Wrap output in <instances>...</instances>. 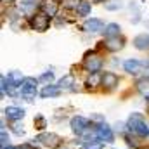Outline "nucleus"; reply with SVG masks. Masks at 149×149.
<instances>
[{
  "mask_svg": "<svg viewBox=\"0 0 149 149\" xmlns=\"http://www.w3.org/2000/svg\"><path fill=\"white\" fill-rule=\"evenodd\" d=\"M127 130L132 135H137L141 139H148L149 137V125L146 123L142 113H130V116L127 120Z\"/></svg>",
  "mask_w": 149,
  "mask_h": 149,
  "instance_id": "obj_1",
  "label": "nucleus"
},
{
  "mask_svg": "<svg viewBox=\"0 0 149 149\" xmlns=\"http://www.w3.org/2000/svg\"><path fill=\"white\" fill-rule=\"evenodd\" d=\"M38 95V78L33 76H24L23 83H21V97L28 102H31Z\"/></svg>",
  "mask_w": 149,
  "mask_h": 149,
  "instance_id": "obj_2",
  "label": "nucleus"
},
{
  "mask_svg": "<svg viewBox=\"0 0 149 149\" xmlns=\"http://www.w3.org/2000/svg\"><path fill=\"white\" fill-rule=\"evenodd\" d=\"M50 19H52V17H49L45 12L37 10L33 16L28 17V24H30L31 30H35V31H38V33H43V31L49 30V26H50Z\"/></svg>",
  "mask_w": 149,
  "mask_h": 149,
  "instance_id": "obj_3",
  "label": "nucleus"
},
{
  "mask_svg": "<svg viewBox=\"0 0 149 149\" xmlns=\"http://www.w3.org/2000/svg\"><path fill=\"white\" fill-rule=\"evenodd\" d=\"M83 68L88 71V73H99L101 70H102V66H104V59L95 52V50H90V52H87L85 54V57H83Z\"/></svg>",
  "mask_w": 149,
  "mask_h": 149,
  "instance_id": "obj_4",
  "label": "nucleus"
},
{
  "mask_svg": "<svg viewBox=\"0 0 149 149\" xmlns=\"http://www.w3.org/2000/svg\"><path fill=\"white\" fill-rule=\"evenodd\" d=\"M70 127H71L73 134H76V135H83V134H87L88 128L92 127V121H88V120L83 118V116H73L71 121H70Z\"/></svg>",
  "mask_w": 149,
  "mask_h": 149,
  "instance_id": "obj_5",
  "label": "nucleus"
},
{
  "mask_svg": "<svg viewBox=\"0 0 149 149\" xmlns=\"http://www.w3.org/2000/svg\"><path fill=\"white\" fill-rule=\"evenodd\" d=\"M144 68H149V59L146 61H139V59H127L123 63V70L128 74H139L141 71H144Z\"/></svg>",
  "mask_w": 149,
  "mask_h": 149,
  "instance_id": "obj_6",
  "label": "nucleus"
},
{
  "mask_svg": "<svg viewBox=\"0 0 149 149\" xmlns=\"http://www.w3.org/2000/svg\"><path fill=\"white\" fill-rule=\"evenodd\" d=\"M104 28H106V24H104V21H102L101 17H88V19H85V23H83V31H87V33H90V35L102 33Z\"/></svg>",
  "mask_w": 149,
  "mask_h": 149,
  "instance_id": "obj_7",
  "label": "nucleus"
},
{
  "mask_svg": "<svg viewBox=\"0 0 149 149\" xmlns=\"http://www.w3.org/2000/svg\"><path fill=\"white\" fill-rule=\"evenodd\" d=\"M37 141L40 144H43L45 148L49 149H57L61 148V137L57 134H52V132H45V134H40L37 137Z\"/></svg>",
  "mask_w": 149,
  "mask_h": 149,
  "instance_id": "obj_8",
  "label": "nucleus"
},
{
  "mask_svg": "<svg viewBox=\"0 0 149 149\" xmlns=\"http://www.w3.org/2000/svg\"><path fill=\"white\" fill-rule=\"evenodd\" d=\"M95 127V134H97V139L101 142H114V132L108 123H102V125H94Z\"/></svg>",
  "mask_w": 149,
  "mask_h": 149,
  "instance_id": "obj_9",
  "label": "nucleus"
},
{
  "mask_svg": "<svg viewBox=\"0 0 149 149\" xmlns=\"http://www.w3.org/2000/svg\"><path fill=\"white\" fill-rule=\"evenodd\" d=\"M59 7H61L59 0H42L38 5V10L45 12L49 17H56V14L59 12Z\"/></svg>",
  "mask_w": 149,
  "mask_h": 149,
  "instance_id": "obj_10",
  "label": "nucleus"
},
{
  "mask_svg": "<svg viewBox=\"0 0 149 149\" xmlns=\"http://www.w3.org/2000/svg\"><path fill=\"white\" fill-rule=\"evenodd\" d=\"M125 38L121 37H113V38H106L104 42H102V45H104V49L108 50V52H118V50H121L123 47H125Z\"/></svg>",
  "mask_w": 149,
  "mask_h": 149,
  "instance_id": "obj_11",
  "label": "nucleus"
},
{
  "mask_svg": "<svg viewBox=\"0 0 149 149\" xmlns=\"http://www.w3.org/2000/svg\"><path fill=\"white\" fill-rule=\"evenodd\" d=\"M19 2V9L23 10V14L24 16H33L35 12H37V9H38V5H40V2L38 0H17Z\"/></svg>",
  "mask_w": 149,
  "mask_h": 149,
  "instance_id": "obj_12",
  "label": "nucleus"
},
{
  "mask_svg": "<svg viewBox=\"0 0 149 149\" xmlns=\"http://www.w3.org/2000/svg\"><path fill=\"white\" fill-rule=\"evenodd\" d=\"M3 116L10 121H17V120H23L24 118V109L23 108H17V106H7L3 109Z\"/></svg>",
  "mask_w": 149,
  "mask_h": 149,
  "instance_id": "obj_13",
  "label": "nucleus"
},
{
  "mask_svg": "<svg viewBox=\"0 0 149 149\" xmlns=\"http://www.w3.org/2000/svg\"><path fill=\"white\" fill-rule=\"evenodd\" d=\"M134 47L137 50H149V33H141L132 40Z\"/></svg>",
  "mask_w": 149,
  "mask_h": 149,
  "instance_id": "obj_14",
  "label": "nucleus"
},
{
  "mask_svg": "<svg viewBox=\"0 0 149 149\" xmlns=\"http://www.w3.org/2000/svg\"><path fill=\"white\" fill-rule=\"evenodd\" d=\"M118 81H120L118 74H114L113 71L102 73V87H104V88H114V87L118 85Z\"/></svg>",
  "mask_w": 149,
  "mask_h": 149,
  "instance_id": "obj_15",
  "label": "nucleus"
},
{
  "mask_svg": "<svg viewBox=\"0 0 149 149\" xmlns=\"http://www.w3.org/2000/svg\"><path fill=\"white\" fill-rule=\"evenodd\" d=\"M61 94V88H59V85H43V88L40 90V97H43V99H49V97H57Z\"/></svg>",
  "mask_w": 149,
  "mask_h": 149,
  "instance_id": "obj_16",
  "label": "nucleus"
},
{
  "mask_svg": "<svg viewBox=\"0 0 149 149\" xmlns=\"http://www.w3.org/2000/svg\"><path fill=\"white\" fill-rule=\"evenodd\" d=\"M74 12H76L78 17L88 19V16H90V12H92V3H90V0H81L80 5H78V9H76Z\"/></svg>",
  "mask_w": 149,
  "mask_h": 149,
  "instance_id": "obj_17",
  "label": "nucleus"
},
{
  "mask_svg": "<svg viewBox=\"0 0 149 149\" xmlns=\"http://www.w3.org/2000/svg\"><path fill=\"white\" fill-rule=\"evenodd\" d=\"M104 38H113V37H120L121 35V26L118 23H108L104 31H102Z\"/></svg>",
  "mask_w": 149,
  "mask_h": 149,
  "instance_id": "obj_18",
  "label": "nucleus"
},
{
  "mask_svg": "<svg viewBox=\"0 0 149 149\" xmlns=\"http://www.w3.org/2000/svg\"><path fill=\"white\" fill-rule=\"evenodd\" d=\"M87 87L88 88H95L97 85H102V74H99V73H92L88 78H87Z\"/></svg>",
  "mask_w": 149,
  "mask_h": 149,
  "instance_id": "obj_19",
  "label": "nucleus"
},
{
  "mask_svg": "<svg viewBox=\"0 0 149 149\" xmlns=\"http://www.w3.org/2000/svg\"><path fill=\"white\" fill-rule=\"evenodd\" d=\"M57 85H59V88L61 90H73V74H66V76H63L59 81H57Z\"/></svg>",
  "mask_w": 149,
  "mask_h": 149,
  "instance_id": "obj_20",
  "label": "nucleus"
},
{
  "mask_svg": "<svg viewBox=\"0 0 149 149\" xmlns=\"http://www.w3.org/2000/svg\"><path fill=\"white\" fill-rule=\"evenodd\" d=\"M104 9L106 10H120V9H123V0H108L106 3H104Z\"/></svg>",
  "mask_w": 149,
  "mask_h": 149,
  "instance_id": "obj_21",
  "label": "nucleus"
},
{
  "mask_svg": "<svg viewBox=\"0 0 149 149\" xmlns=\"http://www.w3.org/2000/svg\"><path fill=\"white\" fill-rule=\"evenodd\" d=\"M38 81L43 83V85H50V83L54 81V71H45V73H42L38 76Z\"/></svg>",
  "mask_w": 149,
  "mask_h": 149,
  "instance_id": "obj_22",
  "label": "nucleus"
},
{
  "mask_svg": "<svg viewBox=\"0 0 149 149\" xmlns=\"http://www.w3.org/2000/svg\"><path fill=\"white\" fill-rule=\"evenodd\" d=\"M137 90L142 92V94H149V78H141L137 80Z\"/></svg>",
  "mask_w": 149,
  "mask_h": 149,
  "instance_id": "obj_23",
  "label": "nucleus"
},
{
  "mask_svg": "<svg viewBox=\"0 0 149 149\" xmlns=\"http://www.w3.org/2000/svg\"><path fill=\"white\" fill-rule=\"evenodd\" d=\"M7 78H9L10 81L17 83V85H21V83H23V80H24V76L21 74V71H9V73H7Z\"/></svg>",
  "mask_w": 149,
  "mask_h": 149,
  "instance_id": "obj_24",
  "label": "nucleus"
},
{
  "mask_svg": "<svg viewBox=\"0 0 149 149\" xmlns=\"http://www.w3.org/2000/svg\"><path fill=\"white\" fill-rule=\"evenodd\" d=\"M81 0H63V7L64 9H70V10H76L78 5H80Z\"/></svg>",
  "mask_w": 149,
  "mask_h": 149,
  "instance_id": "obj_25",
  "label": "nucleus"
},
{
  "mask_svg": "<svg viewBox=\"0 0 149 149\" xmlns=\"http://www.w3.org/2000/svg\"><path fill=\"white\" fill-rule=\"evenodd\" d=\"M104 142L101 141H94V142H85V149H102Z\"/></svg>",
  "mask_w": 149,
  "mask_h": 149,
  "instance_id": "obj_26",
  "label": "nucleus"
},
{
  "mask_svg": "<svg viewBox=\"0 0 149 149\" xmlns=\"http://www.w3.org/2000/svg\"><path fill=\"white\" fill-rule=\"evenodd\" d=\"M35 123H37V128H38V130H43V128H45V125H47L43 116H37V118H35Z\"/></svg>",
  "mask_w": 149,
  "mask_h": 149,
  "instance_id": "obj_27",
  "label": "nucleus"
},
{
  "mask_svg": "<svg viewBox=\"0 0 149 149\" xmlns=\"http://www.w3.org/2000/svg\"><path fill=\"white\" fill-rule=\"evenodd\" d=\"M0 137H2V148H7V146H9V135H7V132L2 130Z\"/></svg>",
  "mask_w": 149,
  "mask_h": 149,
  "instance_id": "obj_28",
  "label": "nucleus"
},
{
  "mask_svg": "<svg viewBox=\"0 0 149 149\" xmlns=\"http://www.w3.org/2000/svg\"><path fill=\"white\" fill-rule=\"evenodd\" d=\"M19 127H23V125H17V123L14 121V125H12V130H14V134H17V135H23V134H24V130H23V128H19Z\"/></svg>",
  "mask_w": 149,
  "mask_h": 149,
  "instance_id": "obj_29",
  "label": "nucleus"
},
{
  "mask_svg": "<svg viewBox=\"0 0 149 149\" xmlns=\"http://www.w3.org/2000/svg\"><path fill=\"white\" fill-rule=\"evenodd\" d=\"M90 121H101V123H104V116H101V114H92Z\"/></svg>",
  "mask_w": 149,
  "mask_h": 149,
  "instance_id": "obj_30",
  "label": "nucleus"
},
{
  "mask_svg": "<svg viewBox=\"0 0 149 149\" xmlns=\"http://www.w3.org/2000/svg\"><path fill=\"white\" fill-rule=\"evenodd\" d=\"M16 149H35V148H33V144H30V142H24V144L17 146Z\"/></svg>",
  "mask_w": 149,
  "mask_h": 149,
  "instance_id": "obj_31",
  "label": "nucleus"
},
{
  "mask_svg": "<svg viewBox=\"0 0 149 149\" xmlns=\"http://www.w3.org/2000/svg\"><path fill=\"white\" fill-rule=\"evenodd\" d=\"M92 2H94V3H106L108 0H92Z\"/></svg>",
  "mask_w": 149,
  "mask_h": 149,
  "instance_id": "obj_32",
  "label": "nucleus"
}]
</instances>
